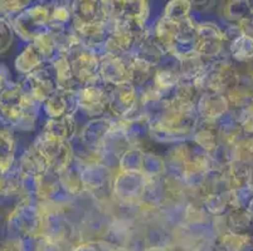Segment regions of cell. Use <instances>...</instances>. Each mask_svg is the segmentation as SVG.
I'll use <instances>...</instances> for the list:
<instances>
[{"instance_id":"cell-3","label":"cell","mask_w":253,"mask_h":251,"mask_svg":"<svg viewBox=\"0 0 253 251\" xmlns=\"http://www.w3.org/2000/svg\"><path fill=\"white\" fill-rule=\"evenodd\" d=\"M189 0H172V1H170L167 8L168 18L170 20H178V18L179 19H184L186 17L188 11H189Z\"/></svg>"},{"instance_id":"cell-2","label":"cell","mask_w":253,"mask_h":251,"mask_svg":"<svg viewBox=\"0 0 253 251\" xmlns=\"http://www.w3.org/2000/svg\"><path fill=\"white\" fill-rule=\"evenodd\" d=\"M233 53L241 61H248L253 58V38L246 34L239 36L234 41Z\"/></svg>"},{"instance_id":"cell-5","label":"cell","mask_w":253,"mask_h":251,"mask_svg":"<svg viewBox=\"0 0 253 251\" xmlns=\"http://www.w3.org/2000/svg\"><path fill=\"white\" fill-rule=\"evenodd\" d=\"M246 3H247L248 8H250L251 14H252V15H253V0H246Z\"/></svg>"},{"instance_id":"cell-1","label":"cell","mask_w":253,"mask_h":251,"mask_svg":"<svg viewBox=\"0 0 253 251\" xmlns=\"http://www.w3.org/2000/svg\"><path fill=\"white\" fill-rule=\"evenodd\" d=\"M222 8L225 17L228 19L237 20L238 23L252 15L246 0H224L222 3Z\"/></svg>"},{"instance_id":"cell-6","label":"cell","mask_w":253,"mask_h":251,"mask_svg":"<svg viewBox=\"0 0 253 251\" xmlns=\"http://www.w3.org/2000/svg\"><path fill=\"white\" fill-rule=\"evenodd\" d=\"M0 251H15V250L10 248H3V249H0Z\"/></svg>"},{"instance_id":"cell-4","label":"cell","mask_w":253,"mask_h":251,"mask_svg":"<svg viewBox=\"0 0 253 251\" xmlns=\"http://www.w3.org/2000/svg\"><path fill=\"white\" fill-rule=\"evenodd\" d=\"M246 209H247L248 213H250V215L252 216V218H253V197L250 200V202H248V204H247Z\"/></svg>"},{"instance_id":"cell-7","label":"cell","mask_w":253,"mask_h":251,"mask_svg":"<svg viewBox=\"0 0 253 251\" xmlns=\"http://www.w3.org/2000/svg\"><path fill=\"white\" fill-rule=\"evenodd\" d=\"M251 182H252V187H253V170H252V174H251Z\"/></svg>"}]
</instances>
